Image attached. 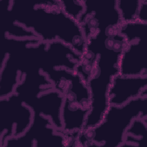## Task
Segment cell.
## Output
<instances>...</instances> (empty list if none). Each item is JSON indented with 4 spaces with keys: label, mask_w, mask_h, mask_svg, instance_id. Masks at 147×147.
<instances>
[{
    "label": "cell",
    "mask_w": 147,
    "mask_h": 147,
    "mask_svg": "<svg viewBox=\"0 0 147 147\" xmlns=\"http://www.w3.org/2000/svg\"><path fill=\"white\" fill-rule=\"evenodd\" d=\"M59 2L62 10L68 16L78 22L84 10L83 0H60Z\"/></svg>",
    "instance_id": "obj_15"
},
{
    "label": "cell",
    "mask_w": 147,
    "mask_h": 147,
    "mask_svg": "<svg viewBox=\"0 0 147 147\" xmlns=\"http://www.w3.org/2000/svg\"><path fill=\"white\" fill-rule=\"evenodd\" d=\"M136 20L147 24V1L141 0V3L137 13Z\"/></svg>",
    "instance_id": "obj_16"
},
{
    "label": "cell",
    "mask_w": 147,
    "mask_h": 147,
    "mask_svg": "<svg viewBox=\"0 0 147 147\" xmlns=\"http://www.w3.org/2000/svg\"><path fill=\"white\" fill-rule=\"evenodd\" d=\"M118 32L126 44L141 40L147 39V24L138 21L122 22Z\"/></svg>",
    "instance_id": "obj_13"
},
{
    "label": "cell",
    "mask_w": 147,
    "mask_h": 147,
    "mask_svg": "<svg viewBox=\"0 0 147 147\" xmlns=\"http://www.w3.org/2000/svg\"><path fill=\"white\" fill-rule=\"evenodd\" d=\"M63 147L74 146V142L57 130L50 119L33 113L32 122L22 135L7 139L2 147Z\"/></svg>",
    "instance_id": "obj_4"
},
{
    "label": "cell",
    "mask_w": 147,
    "mask_h": 147,
    "mask_svg": "<svg viewBox=\"0 0 147 147\" xmlns=\"http://www.w3.org/2000/svg\"><path fill=\"white\" fill-rule=\"evenodd\" d=\"M139 117L147 119V95L121 106L110 105L98 124L79 134L76 146L121 147L127 129Z\"/></svg>",
    "instance_id": "obj_2"
},
{
    "label": "cell",
    "mask_w": 147,
    "mask_h": 147,
    "mask_svg": "<svg viewBox=\"0 0 147 147\" xmlns=\"http://www.w3.org/2000/svg\"><path fill=\"white\" fill-rule=\"evenodd\" d=\"M147 95V76L118 75L112 80L108 91L110 105L121 106L131 99Z\"/></svg>",
    "instance_id": "obj_7"
},
{
    "label": "cell",
    "mask_w": 147,
    "mask_h": 147,
    "mask_svg": "<svg viewBox=\"0 0 147 147\" xmlns=\"http://www.w3.org/2000/svg\"><path fill=\"white\" fill-rule=\"evenodd\" d=\"M33 112L17 94L0 98V146L11 137L23 134L30 126Z\"/></svg>",
    "instance_id": "obj_5"
},
{
    "label": "cell",
    "mask_w": 147,
    "mask_h": 147,
    "mask_svg": "<svg viewBox=\"0 0 147 147\" xmlns=\"http://www.w3.org/2000/svg\"><path fill=\"white\" fill-rule=\"evenodd\" d=\"M141 0H117V7L122 22L136 20Z\"/></svg>",
    "instance_id": "obj_14"
},
{
    "label": "cell",
    "mask_w": 147,
    "mask_h": 147,
    "mask_svg": "<svg viewBox=\"0 0 147 147\" xmlns=\"http://www.w3.org/2000/svg\"><path fill=\"white\" fill-rule=\"evenodd\" d=\"M120 56L119 52L108 48L101 50L97 55L92 75L87 82L90 110L83 130L98 124L110 106L108 91L113 79L119 74Z\"/></svg>",
    "instance_id": "obj_3"
},
{
    "label": "cell",
    "mask_w": 147,
    "mask_h": 147,
    "mask_svg": "<svg viewBox=\"0 0 147 147\" xmlns=\"http://www.w3.org/2000/svg\"><path fill=\"white\" fill-rule=\"evenodd\" d=\"M147 135V119H134L126 130L121 147L145 146Z\"/></svg>",
    "instance_id": "obj_12"
},
{
    "label": "cell",
    "mask_w": 147,
    "mask_h": 147,
    "mask_svg": "<svg viewBox=\"0 0 147 147\" xmlns=\"http://www.w3.org/2000/svg\"><path fill=\"white\" fill-rule=\"evenodd\" d=\"M119 75L147 76V39L127 44L120 56Z\"/></svg>",
    "instance_id": "obj_9"
},
{
    "label": "cell",
    "mask_w": 147,
    "mask_h": 147,
    "mask_svg": "<svg viewBox=\"0 0 147 147\" xmlns=\"http://www.w3.org/2000/svg\"><path fill=\"white\" fill-rule=\"evenodd\" d=\"M6 16L31 30L42 42L59 40L82 55L86 38L79 22L61 9L59 1H11Z\"/></svg>",
    "instance_id": "obj_1"
},
{
    "label": "cell",
    "mask_w": 147,
    "mask_h": 147,
    "mask_svg": "<svg viewBox=\"0 0 147 147\" xmlns=\"http://www.w3.org/2000/svg\"><path fill=\"white\" fill-rule=\"evenodd\" d=\"M82 60V55L71 46L59 40L47 42L41 71L65 68L75 71Z\"/></svg>",
    "instance_id": "obj_8"
},
{
    "label": "cell",
    "mask_w": 147,
    "mask_h": 147,
    "mask_svg": "<svg viewBox=\"0 0 147 147\" xmlns=\"http://www.w3.org/2000/svg\"><path fill=\"white\" fill-rule=\"evenodd\" d=\"M64 100L63 95L55 88H52L41 92L26 105L31 109L33 113L49 118L55 129L61 131V111Z\"/></svg>",
    "instance_id": "obj_10"
},
{
    "label": "cell",
    "mask_w": 147,
    "mask_h": 147,
    "mask_svg": "<svg viewBox=\"0 0 147 147\" xmlns=\"http://www.w3.org/2000/svg\"><path fill=\"white\" fill-rule=\"evenodd\" d=\"M52 88H54L53 83L46 74L36 71L24 75L14 92L26 105L41 92Z\"/></svg>",
    "instance_id": "obj_11"
},
{
    "label": "cell",
    "mask_w": 147,
    "mask_h": 147,
    "mask_svg": "<svg viewBox=\"0 0 147 147\" xmlns=\"http://www.w3.org/2000/svg\"><path fill=\"white\" fill-rule=\"evenodd\" d=\"M84 10L78 22L85 38L98 30L119 28L122 23L115 1H84Z\"/></svg>",
    "instance_id": "obj_6"
}]
</instances>
